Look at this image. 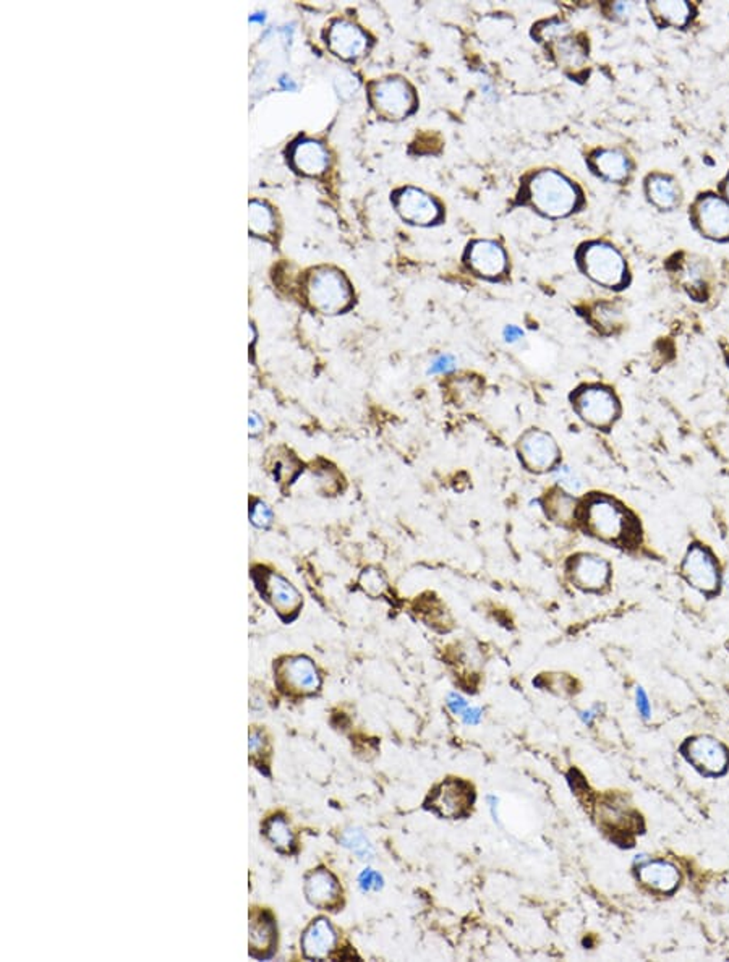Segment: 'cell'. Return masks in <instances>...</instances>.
<instances>
[{
  "label": "cell",
  "instance_id": "36",
  "mask_svg": "<svg viewBox=\"0 0 729 962\" xmlns=\"http://www.w3.org/2000/svg\"><path fill=\"white\" fill-rule=\"evenodd\" d=\"M358 885H360V890L364 891V893L380 891L383 888V877L378 871L366 869L358 877Z\"/></svg>",
  "mask_w": 729,
  "mask_h": 962
},
{
  "label": "cell",
  "instance_id": "13",
  "mask_svg": "<svg viewBox=\"0 0 729 962\" xmlns=\"http://www.w3.org/2000/svg\"><path fill=\"white\" fill-rule=\"evenodd\" d=\"M685 755L693 766L709 774H720L728 766L726 747L711 737H697L687 742Z\"/></svg>",
  "mask_w": 729,
  "mask_h": 962
},
{
  "label": "cell",
  "instance_id": "19",
  "mask_svg": "<svg viewBox=\"0 0 729 962\" xmlns=\"http://www.w3.org/2000/svg\"><path fill=\"white\" fill-rule=\"evenodd\" d=\"M338 935L326 918H316L301 936V950L308 959H324L334 950Z\"/></svg>",
  "mask_w": 729,
  "mask_h": 962
},
{
  "label": "cell",
  "instance_id": "10",
  "mask_svg": "<svg viewBox=\"0 0 729 962\" xmlns=\"http://www.w3.org/2000/svg\"><path fill=\"white\" fill-rule=\"evenodd\" d=\"M684 577L697 590L710 593L718 589V567L710 551L702 546L695 545L689 549L683 563Z\"/></svg>",
  "mask_w": 729,
  "mask_h": 962
},
{
  "label": "cell",
  "instance_id": "29",
  "mask_svg": "<svg viewBox=\"0 0 729 962\" xmlns=\"http://www.w3.org/2000/svg\"><path fill=\"white\" fill-rule=\"evenodd\" d=\"M265 835L276 849L284 853L291 851L293 846V833H292L291 826L287 825V822L283 817L269 818L266 822Z\"/></svg>",
  "mask_w": 729,
  "mask_h": 962
},
{
  "label": "cell",
  "instance_id": "5",
  "mask_svg": "<svg viewBox=\"0 0 729 962\" xmlns=\"http://www.w3.org/2000/svg\"><path fill=\"white\" fill-rule=\"evenodd\" d=\"M573 402L579 417L593 427H610L620 413V404L616 396L610 389L600 386H589L577 390Z\"/></svg>",
  "mask_w": 729,
  "mask_h": 962
},
{
  "label": "cell",
  "instance_id": "4",
  "mask_svg": "<svg viewBox=\"0 0 729 962\" xmlns=\"http://www.w3.org/2000/svg\"><path fill=\"white\" fill-rule=\"evenodd\" d=\"M370 98L374 109L391 120L405 118L415 109V92L411 84L399 76L384 78L373 83Z\"/></svg>",
  "mask_w": 729,
  "mask_h": 962
},
{
  "label": "cell",
  "instance_id": "27",
  "mask_svg": "<svg viewBox=\"0 0 729 962\" xmlns=\"http://www.w3.org/2000/svg\"><path fill=\"white\" fill-rule=\"evenodd\" d=\"M545 512L553 522L565 525L574 518L575 500L565 491H551L545 498Z\"/></svg>",
  "mask_w": 729,
  "mask_h": 962
},
{
  "label": "cell",
  "instance_id": "25",
  "mask_svg": "<svg viewBox=\"0 0 729 962\" xmlns=\"http://www.w3.org/2000/svg\"><path fill=\"white\" fill-rule=\"evenodd\" d=\"M276 942L273 918L266 914H255L250 922V948L255 954H265Z\"/></svg>",
  "mask_w": 729,
  "mask_h": 962
},
{
  "label": "cell",
  "instance_id": "14",
  "mask_svg": "<svg viewBox=\"0 0 729 962\" xmlns=\"http://www.w3.org/2000/svg\"><path fill=\"white\" fill-rule=\"evenodd\" d=\"M472 804V790L462 781L443 782L431 798V807L443 817L456 818L464 815Z\"/></svg>",
  "mask_w": 729,
  "mask_h": 962
},
{
  "label": "cell",
  "instance_id": "44",
  "mask_svg": "<svg viewBox=\"0 0 729 962\" xmlns=\"http://www.w3.org/2000/svg\"><path fill=\"white\" fill-rule=\"evenodd\" d=\"M522 336H524V334H522V331H520L517 326H508L504 329V339H506L508 342H516V341H519Z\"/></svg>",
  "mask_w": 729,
  "mask_h": 962
},
{
  "label": "cell",
  "instance_id": "45",
  "mask_svg": "<svg viewBox=\"0 0 729 962\" xmlns=\"http://www.w3.org/2000/svg\"><path fill=\"white\" fill-rule=\"evenodd\" d=\"M725 193H726V198H728L729 203V177L728 180H726V183H725Z\"/></svg>",
  "mask_w": 729,
  "mask_h": 962
},
{
  "label": "cell",
  "instance_id": "17",
  "mask_svg": "<svg viewBox=\"0 0 729 962\" xmlns=\"http://www.w3.org/2000/svg\"><path fill=\"white\" fill-rule=\"evenodd\" d=\"M467 260L475 273L484 277H498L508 268V258L501 246L492 240H477L469 250Z\"/></svg>",
  "mask_w": 729,
  "mask_h": 962
},
{
  "label": "cell",
  "instance_id": "23",
  "mask_svg": "<svg viewBox=\"0 0 729 962\" xmlns=\"http://www.w3.org/2000/svg\"><path fill=\"white\" fill-rule=\"evenodd\" d=\"M551 47H553V55L559 67H563L569 72L582 70L583 65L587 62V49L579 39L565 35L553 41Z\"/></svg>",
  "mask_w": 729,
  "mask_h": 962
},
{
  "label": "cell",
  "instance_id": "31",
  "mask_svg": "<svg viewBox=\"0 0 729 962\" xmlns=\"http://www.w3.org/2000/svg\"><path fill=\"white\" fill-rule=\"evenodd\" d=\"M683 274L684 282L687 285V289H702L703 285L707 284V266L703 263L702 260H691V261H685L681 269Z\"/></svg>",
  "mask_w": 729,
  "mask_h": 962
},
{
  "label": "cell",
  "instance_id": "11",
  "mask_svg": "<svg viewBox=\"0 0 729 962\" xmlns=\"http://www.w3.org/2000/svg\"><path fill=\"white\" fill-rule=\"evenodd\" d=\"M277 676L284 689L299 695L311 693L321 685L318 669L315 668L313 661L305 656H293L284 660L277 669Z\"/></svg>",
  "mask_w": 729,
  "mask_h": 962
},
{
  "label": "cell",
  "instance_id": "37",
  "mask_svg": "<svg viewBox=\"0 0 729 962\" xmlns=\"http://www.w3.org/2000/svg\"><path fill=\"white\" fill-rule=\"evenodd\" d=\"M636 707H637L640 717H644V719L652 717V703L648 699L647 692L642 687L636 689Z\"/></svg>",
  "mask_w": 729,
  "mask_h": 962
},
{
  "label": "cell",
  "instance_id": "1",
  "mask_svg": "<svg viewBox=\"0 0 729 962\" xmlns=\"http://www.w3.org/2000/svg\"><path fill=\"white\" fill-rule=\"evenodd\" d=\"M532 204L549 218L569 216L581 201L574 183L557 171H540L529 183Z\"/></svg>",
  "mask_w": 729,
  "mask_h": 962
},
{
  "label": "cell",
  "instance_id": "41",
  "mask_svg": "<svg viewBox=\"0 0 729 962\" xmlns=\"http://www.w3.org/2000/svg\"><path fill=\"white\" fill-rule=\"evenodd\" d=\"M482 715H484V713H482V709H465L464 715H462V719H464V723L467 726H475V725L480 723Z\"/></svg>",
  "mask_w": 729,
  "mask_h": 962
},
{
  "label": "cell",
  "instance_id": "15",
  "mask_svg": "<svg viewBox=\"0 0 729 962\" xmlns=\"http://www.w3.org/2000/svg\"><path fill=\"white\" fill-rule=\"evenodd\" d=\"M291 163L297 172L318 177L328 171V149L316 140L300 138L292 146Z\"/></svg>",
  "mask_w": 729,
  "mask_h": 962
},
{
  "label": "cell",
  "instance_id": "6",
  "mask_svg": "<svg viewBox=\"0 0 729 962\" xmlns=\"http://www.w3.org/2000/svg\"><path fill=\"white\" fill-rule=\"evenodd\" d=\"M585 527L603 540H618L628 528L626 512L608 498H593L583 509Z\"/></svg>",
  "mask_w": 729,
  "mask_h": 962
},
{
  "label": "cell",
  "instance_id": "35",
  "mask_svg": "<svg viewBox=\"0 0 729 962\" xmlns=\"http://www.w3.org/2000/svg\"><path fill=\"white\" fill-rule=\"evenodd\" d=\"M250 518H252V524L255 527H269L271 522H273V510L263 501H256L252 506V510H250Z\"/></svg>",
  "mask_w": 729,
  "mask_h": 962
},
{
  "label": "cell",
  "instance_id": "43",
  "mask_svg": "<svg viewBox=\"0 0 729 962\" xmlns=\"http://www.w3.org/2000/svg\"><path fill=\"white\" fill-rule=\"evenodd\" d=\"M597 717H598V707H593V709L581 711V719H582L587 726H592L593 721H595Z\"/></svg>",
  "mask_w": 729,
  "mask_h": 962
},
{
  "label": "cell",
  "instance_id": "9",
  "mask_svg": "<svg viewBox=\"0 0 729 962\" xmlns=\"http://www.w3.org/2000/svg\"><path fill=\"white\" fill-rule=\"evenodd\" d=\"M394 204L401 218L415 226H429L441 218L439 203L419 188L409 187L397 191Z\"/></svg>",
  "mask_w": 729,
  "mask_h": 962
},
{
  "label": "cell",
  "instance_id": "16",
  "mask_svg": "<svg viewBox=\"0 0 729 962\" xmlns=\"http://www.w3.org/2000/svg\"><path fill=\"white\" fill-rule=\"evenodd\" d=\"M569 573L581 589L600 590L610 579V564L600 556L581 554L569 564Z\"/></svg>",
  "mask_w": 729,
  "mask_h": 962
},
{
  "label": "cell",
  "instance_id": "30",
  "mask_svg": "<svg viewBox=\"0 0 729 962\" xmlns=\"http://www.w3.org/2000/svg\"><path fill=\"white\" fill-rule=\"evenodd\" d=\"M340 843H342V846H346L347 849H350L362 861L373 859V845L370 843V839L366 838L364 831L358 830V828H347L346 831L340 836Z\"/></svg>",
  "mask_w": 729,
  "mask_h": 962
},
{
  "label": "cell",
  "instance_id": "3",
  "mask_svg": "<svg viewBox=\"0 0 729 962\" xmlns=\"http://www.w3.org/2000/svg\"><path fill=\"white\" fill-rule=\"evenodd\" d=\"M579 261L585 274L600 285L616 289L626 282V261L610 244L593 242L583 246Z\"/></svg>",
  "mask_w": 729,
  "mask_h": 962
},
{
  "label": "cell",
  "instance_id": "39",
  "mask_svg": "<svg viewBox=\"0 0 729 962\" xmlns=\"http://www.w3.org/2000/svg\"><path fill=\"white\" fill-rule=\"evenodd\" d=\"M447 709H451L454 715L462 717L465 713V709H469V705H467V701H465L462 695H459V693H449V695H447Z\"/></svg>",
  "mask_w": 729,
  "mask_h": 962
},
{
  "label": "cell",
  "instance_id": "20",
  "mask_svg": "<svg viewBox=\"0 0 729 962\" xmlns=\"http://www.w3.org/2000/svg\"><path fill=\"white\" fill-rule=\"evenodd\" d=\"M305 896L316 908H332L340 898L338 880L324 869L311 871L305 880Z\"/></svg>",
  "mask_w": 729,
  "mask_h": 962
},
{
  "label": "cell",
  "instance_id": "24",
  "mask_svg": "<svg viewBox=\"0 0 729 962\" xmlns=\"http://www.w3.org/2000/svg\"><path fill=\"white\" fill-rule=\"evenodd\" d=\"M647 195L648 200L660 209L675 208L679 203V188L675 180L661 173L648 177Z\"/></svg>",
  "mask_w": 729,
  "mask_h": 962
},
{
  "label": "cell",
  "instance_id": "7",
  "mask_svg": "<svg viewBox=\"0 0 729 962\" xmlns=\"http://www.w3.org/2000/svg\"><path fill=\"white\" fill-rule=\"evenodd\" d=\"M693 220L703 236L713 240L729 238V203L717 195H703L693 204Z\"/></svg>",
  "mask_w": 729,
  "mask_h": 962
},
{
  "label": "cell",
  "instance_id": "22",
  "mask_svg": "<svg viewBox=\"0 0 729 962\" xmlns=\"http://www.w3.org/2000/svg\"><path fill=\"white\" fill-rule=\"evenodd\" d=\"M638 875H640V880L644 881L647 886L661 893L675 890L679 883V871L673 863L665 862V861L644 863L640 867Z\"/></svg>",
  "mask_w": 729,
  "mask_h": 962
},
{
  "label": "cell",
  "instance_id": "28",
  "mask_svg": "<svg viewBox=\"0 0 729 962\" xmlns=\"http://www.w3.org/2000/svg\"><path fill=\"white\" fill-rule=\"evenodd\" d=\"M650 9L655 13L656 19L676 28L685 27L693 17V9L687 2H655L650 5Z\"/></svg>",
  "mask_w": 729,
  "mask_h": 962
},
{
  "label": "cell",
  "instance_id": "40",
  "mask_svg": "<svg viewBox=\"0 0 729 962\" xmlns=\"http://www.w3.org/2000/svg\"><path fill=\"white\" fill-rule=\"evenodd\" d=\"M263 744H265L263 734H261L260 731H252V733H250V742H248L250 752L253 755L258 754V752L263 749Z\"/></svg>",
  "mask_w": 729,
  "mask_h": 962
},
{
  "label": "cell",
  "instance_id": "21",
  "mask_svg": "<svg viewBox=\"0 0 729 962\" xmlns=\"http://www.w3.org/2000/svg\"><path fill=\"white\" fill-rule=\"evenodd\" d=\"M593 169L610 182H624L630 172L629 157L618 149H602L592 156Z\"/></svg>",
  "mask_w": 729,
  "mask_h": 962
},
{
  "label": "cell",
  "instance_id": "2",
  "mask_svg": "<svg viewBox=\"0 0 729 962\" xmlns=\"http://www.w3.org/2000/svg\"><path fill=\"white\" fill-rule=\"evenodd\" d=\"M307 299L319 313L336 315L350 307L352 289L346 276L338 269L318 268L308 276Z\"/></svg>",
  "mask_w": 729,
  "mask_h": 962
},
{
  "label": "cell",
  "instance_id": "12",
  "mask_svg": "<svg viewBox=\"0 0 729 962\" xmlns=\"http://www.w3.org/2000/svg\"><path fill=\"white\" fill-rule=\"evenodd\" d=\"M328 46L340 59L354 60L366 52L368 36L356 23L348 20H336L328 29Z\"/></svg>",
  "mask_w": 729,
  "mask_h": 962
},
{
  "label": "cell",
  "instance_id": "26",
  "mask_svg": "<svg viewBox=\"0 0 729 962\" xmlns=\"http://www.w3.org/2000/svg\"><path fill=\"white\" fill-rule=\"evenodd\" d=\"M248 228L253 236H269L276 232V216L273 209L263 201H250L248 204Z\"/></svg>",
  "mask_w": 729,
  "mask_h": 962
},
{
  "label": "cell",
  "instance_id": "38",
  "mask_svg": "<svg viewBox=\"0 0 729 962\" xmlns=\"http://www.w3.org/2000/svg\"><path fill=\"white\" fill-rule=\"evenodd\" d=\"M451 370H454V358L451 355H441L431 364L429 373L437 374V373H449Z\"/></svg>",
  "mask_w": 729,
  "mask_h": 962
},
{
  "label": "cell",
  "instance_id": "42",
  "mask_svg": "<svg viewBox=\"0 0 729 962\" xmlns=\"http://www.w3.org/2000/svg\"><path fill=\"white\" fill-rule=\"evenodd\" d=\"M248 428H250V435H258L263 429V420L258 417L256 413H250Z\"/></svg>",
  "mask_w": 729,
  "mask_h": 962
},
{
  "label": "cell",
  "instance_id": "33",
  "mask_svg": "<svg viewBox=\"0 0 729 962\" xmlns=\"http://www.w3.org/2000/svg\"><path fill=\"white\" fill-rule=\"evenodd\" d=\"M555 480L561 485V488L571 491V493H579L585 486L582 477L575 472L574 469H571L569 465H561L559 469L555 470Z\"/></svg>",
  "mask_w": 729,
  "mask_h": 962
},
{
  "label": "cell",
  "instance_id": "46",
  "mask_svg": "<svg viewBox=\"0 0 729 962\" xmlns=\"http://www.w3.org/2000/svg\"><path fill=\"white\" fill-rule=\"evenodd\" d=\"M726 589H728L729 591V573L726 575Z\"/></svg>",
  "mask_w": 729,
  "mask_h": 962
},
{
  "label": "cell",
  "instance_id": "32",
  "mask_svg": "<svg viewBox=\"0 0 729 962\" xmlns=\"http://www.w3.org/2000/svg\"><path fill=\"white\" fill-rule=\"evenodd\" d=\"M360 585L372 597H380L388 589L386 579L378 569H364L362 575H360Z\"/></svg>",
  "mask_w": 729,
  "mask_h": 962
},
{
  "label": "cell",
  "instance_id": "18",
  "mask_svg": "<svg viewBox=\"0 0 729 962\" xmlns=\"http://www.w3.org/2000/svg\"><path fill=\"white\" fill-rule=\"evenodd\" d=\"M266 598L281 616L295 614L301 606L300 593L279 573H268L263 577Z\"/></svg>",
  "mask_w": 729,
  "mask_h": 962
},
{
  "label": "cell",
  "instance_id": "34",
  "mask_svg": "<svg viewBox=\"0 0 729 962\" xmlns=\"http://www.w3.org/2000/svg\"><path fill=\"white\" fill-rule=\"evenodd\" d=\"M569 33H571L569 25L557 19L545 21L537 28V36L541 41H548V43H553V41H557L559 37L565 36Z\"/></svg>",
  "mask_w": 729,
  "mask_h": 962
},
{
  "label": "cell",
  "instance_id": "8",
  "mask_svg": "<svg viewBox=\"0 0 729 962\" xmlns=\"http://www.w3.org/2000/svg\"><path fill=\"white\" fill-rule=\"evenodd\" d=\"M519 454L532 472H545L559 459V447L551 436L541 429H530L520 437Z\"/></svg>",
  "mask_w": 729,
  "mask_h": 962
}]
</instances>
